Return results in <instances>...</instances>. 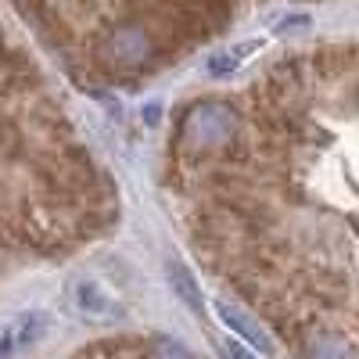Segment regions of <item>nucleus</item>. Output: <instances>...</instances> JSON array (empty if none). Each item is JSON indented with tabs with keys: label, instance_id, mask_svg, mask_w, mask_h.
Instances as JSON below:
<instances>
[{
	"label": "nucleus",
	"instance_id": "nucleus-1",
	"mask_svg": "<svg viewBox=\"0 0 359 359\" xmlns=\"http://www.w3.org/2000/svg\"><path fill=\"white\" fill-rule=\"evenodd\" d=\"M237 133V115L223 101H201L191 104L184 123H180V140L194 151H212V147L230 144Z\"/></svg>",
	"mask_w": 359,
	"mask_h": 359
},
{
	"label": "nucleus",
	"instance_id": "nucleus-2",
	"mask_svg": "<svg viewBox=\"0 0 359 359\" xmlns=\"http://www.w3.org/2000/svg\"><path fill=\"white\" fill-rule=\"evenodd\" d=\"M65 306L69 313H76L86 323H111L118 316V302L111 298V291L94 280V277H76L65 284Z\"/></svg>",
	"mask_w": 359,
	"mask_h": 359
},
{
	"label": "nucleus",
	"instance_id": "nucleus-3",
	"mask_svg": "<svg viewBox=\"0 0 359 359\" xmlns=\"http://www.w3.org/2000/svg\"><path fill=\"white\" fill-rule=\"evenodd\" d=\"M151 36L144 33L140 25H123V29H115V33L104 40L101 54H104V62L115 65V69H137L144 65L147 57H151Z\"/></svg>",
	"mask_w": 359,
	"mask_h": 359
},
{
	"label": "nucleus",
	"instance_id": "nucleus-4",
	"mask_svg": "<svg viewBox=\"0 0 359 359\" xmlns=\"http://www.w3.org/2000/svg\"><path fill=\"white\" fill-rule=\"evenodd\" d=\"M216 316H219V323L226 327L230 334H237L245 345H252L255 352H262V355H273L277 352L273 348V338H269L262 327H259V320H252L245 309H237L230 302H216Z\"/></svg>",
	"mask_w": 359,
	"mask_h": 359
},
{
	"label": "nucleus",
	"instance_id": "nucleus-5",
	"mask_svg": "<svg viewBox=\"0 0 359 359\" xmlns=\"http://www.w3.org/2000/svg\"><path fill=\"white\" fill-rule=\"evenodd\" d=\"M47 327V313H25V316H18L4 334H0V359H11L22 345H29L40 331Z\"/></svg>",
	"mask_w": 359,
	"mask_h": 359
},
{
	"label": "nucleus",
	"instance_id": "nucleus-6",
	"mask_svg": "<svg viewBox=\"0 0 359 359\" xmlns=\"http://www.w3.org/2000/svg\"><path fill=\"white\" fill-rule=\"evenodd\" d=\"M169 284H172V291H176L180 298H184V306H187V309L201 313V306H205L201 284H198V277L191 273V266H187V262H180V259L169 262Z\"/></svg>",
	"mask_w": 359,
	"mask_h": 359
},
{
	"label": "nucleus",
	"instance_id": "nucleus-7",
	"mask_svg": "<svg viewBox=\"0 0 359 359\" xmlns=\"http://www.w3.org/2000/svg\"><path fill=\"white\" fill-rule=\"evenodd\" d=\"M306 355L309 359H359V352L341 334H306Z\"/></svg>",
	"mask_w": 359,
	"mask_h": 359
},
{
	"label": "nucleus",
	"instance_id": "nucleus-8",
	"mask_svg": "<svg viewBox=\"0 0 359 359\" xmlns=\"http://www.w3.org/2000/svg\"><path fill=\"white\" fill-rule=\"evenodd\" d=\"M255 47H262V43H259V40H248V43L233 47V50L212 54V57H208V76H230V72H237V65H241Z\"/></svg>",
	"mask_w": 359,
	"mask_h": 359
},
{
	"label": "nucleus",
	"instance_id": "nucleus-9",
	"mask_svg": "<svg viewBox=\"0 0 359 359\" xmlns=\"http://www.w3.org/2000/svg\"><path fill=\"white\" fill-rule=\"evenodd\" d=\"M151 348H155V359H194L184 345H180V341H169V338H158Z\"/></svg>",
	"mask_w": 359,
	"mask_h": 359
},
{
	"label": "nucleus",
	"instance_id": "nucleus-10",
	"mask_svg": "<svg viewBox=\"0 0 359 359\" xmlns=\"http://www.w3.org/2000/svg\"><path fill=\"white\" fill-rule=\"evenodd\" d=\"M226 355H233V359H252V355H245V352L237 348V345H226Z\"/></svg>",
	"mask_w": 359,
	"mask_h": 359
}]
</instances>
